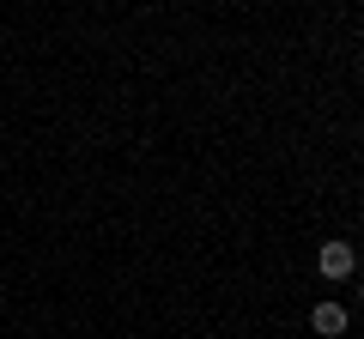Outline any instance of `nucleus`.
<instances>
[{
  "label": "nucleus",
  "instance_id": "1",
  "mask_svg": "<svg viewBox=\"0 0 364 339\" xmlns=\"http://www.w3.org/2000/svg\"><path fill=\"white\" fill-rule=\"evenodd\" d=\"M316 267H322V279H352V267H358V255H352V243H322V255H316Z\"/></svg>",
  "mask_w": 364,
  "mask_h": 339
},
{
  "label": "nucleus",
  "instance_id": "3",
  "mask_svg": "<svg viewBox=\"0 0 364 339\" xmlns=\"http://www.w3.org/2000/svg\"><path fill=\"white\" fill-rule=\"evenodd\" d=\"M358 303H364V279H358Z\"/></svg>",
  "mask_w": 364,
  "mask_h": 339
},
{
  "label": "nucleus",
  "instance_id": "2",
  "mask_svg": "<svg viewBox=\"0 0 364 339\" xmlns=\"http://www.w3.org/2000/svg\"><path fill=\"white\" fill-rule=\"evenodd\" d=\"M310 327H316L322 339H340V333H346V309H340V303H316V309H310Z\"/></svg>",
  "mask_w": 364,
  "mask_h": 339
}]
</instances>
